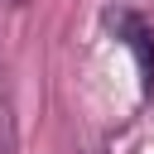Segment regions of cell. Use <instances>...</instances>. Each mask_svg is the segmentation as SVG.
Wrapping results in <instances>:
<instances>
[{
  "label": "cell",
  "instance_id": "obj_1",
  "mask_svg": "<svg viewBox=\"0 0 154 154\" xmlns=\"http://www.w3.org/2000/svg\"><path fill=\"white\" fill-rule=\"evenodd\" d=\"M106 24H111L116 38L135 53L140 82H144V91H149V87H154V29H149L140 14H130V10H106Z\"/></svg>",
  "mask_w": 154,
  "mask_h": 154
},
{
  "label": "cell",
  "instance_id": "obj_3",
  "mask_svg": "<svg viewBox=\"0 0 154 154\" xmlns=\"http://www.w3.org/2000/svg\"><path fill=\"white\" fill-rule=\"evenodd\" d=\"M5 5H14V10H19V5H29V0H5Z\"/></svg>",
  "mask_w": 154,
  "mask_h": 154
},
{
  "label": "cell",
  "instance_id": "obj_2",
  "mask_svg": "<svg viewBox=\"0 0 154 154\" xmlns=\"http://www.w3.org/2000/svg\"><path fill=\"white\" fill-rule=\"evenodd\" d=\"M0 154H14V116H10V96L0 82Z\"/></svg>",
  "mask_w": 154,
  "mask_h": 154
}]
</instances>
